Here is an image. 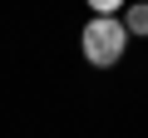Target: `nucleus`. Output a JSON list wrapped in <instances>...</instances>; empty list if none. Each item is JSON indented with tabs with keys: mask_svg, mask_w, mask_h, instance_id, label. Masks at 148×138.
<instances>
[{
	"mask_svg": "<svg viewBox=\"0 0 148 138\" xmlns=\"http://www.w3.org/2000/svg\"><path fill=\"white\" fill-rule=\"evenodd\" d=\"M79 49H84V59H89L94 69L119 64L123 49H128V30H123V20H119V15H94V20H84Z\"/></svg>",
	"mask_w": 148,
	"mask_h": 138,
	"instance_id": "nucleus-1",
	"label": "nucleus"
},
{
	"mask_svg": "<svg viewBox=\"0 0 148 138\" xmlns=\"http://www.w3.org/2000/svg\"><path fill=\"white\" fill-rule=\"evenodd\" d=\"M119 20H123V30H128V35H148V5H123V15H119Z\"/></svg>",
	"mask_w": 148,
	"mask_h": 138,
	"instance_id": "nucleus-2",
	"label": "nucleus"
},
{
	"mask_svg": "<svg viewBox=\"0 0 148 138\" xmlns=\"http://www.w3.org/2000/svg\"><path fill=\"white\" fill-rule=\"evenodd\" d=\"M89 10H94V15H119L123 0H89Z\"/></svg>",
	"mask_w": 148,
	"mask_h": 138,
	"instance_id": "nucleus-3",
	"label": "nucleus"
}]
</instances>
